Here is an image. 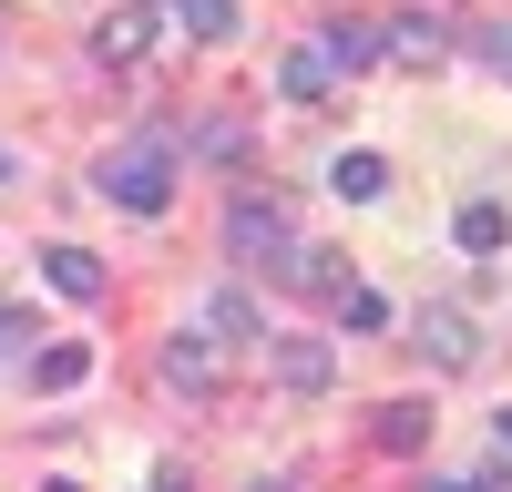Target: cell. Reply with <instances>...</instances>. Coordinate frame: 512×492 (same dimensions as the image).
Here are the masks:
<instances>
[{
	"instance_id": "cell-1",
	"label": "cell",
	"mask_w": 512,
	"mask_h": 492,
	"mask_svg": "<svg viewBox=\"0 0 512 492\" xmlns=\"http://www.w3.org/2000/svg\"><path fill=\"white\" fill-rule=\"evenodd\" d=\"M226 246L246 267H277L287 246H297V216H287V195H236L226 205Z\"/></svg>"
},
{
	"instance_id": "cell-2",
	"label": "cell",
	"mask_w": 512,
	"mask_h": 492,
	"mask_svg": "<svg viewBox=\"0 0 512 492\" xmlns=\"http://www.w3.org/2000/svg\"><path fill=\"white\" fill-rule=\"evenodd\" d=\"M103 195L123 205V216H164V205H175V164H164L154 144H123L103 164Z\"/></svg>"
},
{
	"instance_id": "cell-3",
	"label": "cell",
	"mask_w": 512,
	"mask_h": 492,
	"mask_svg": "<svg viewBox=\"0 0 512 492\" xmlns=\"http://www.w3.org/2000/svg\"><path fill=\"white\" fill-rule=\"evenodd\" d=\"M154 41H164V0H113V11L93 21V62L103 72H134Z\"/></svg>"
},
{
	"instance_id": "cell-4",
	"label": "cell",
	"mask_w": 512,
	"mask_h": 492,
	"mask_svg": "<svg viewBox=\"0 0 512 492\" xmlns=\"http://www.w3.org/2000/svg\"><path fill=\"white\" fill-rule=\"evenodd\" d=\"M267 380H277V390H297V400H318V390L338 380V359H328V339H308V328H297V339H277V349H267Z\"/></svg>"
},
{
	"instance_id": "cell-5",
	"label": "cell",
	"mask_w": 512,
	"mask_h": 492,
	"mask_svg": "<svg viewBox=\"0 0 512 492\" xmlns=\"http://www.w3.org/2000/svg\"><path fill=\"white\" fill-rule=\"evenodd\" d=\"M277 287H308V298H349V257H338V246H308V236H297L287 246V257H277Z\"/></svg>"
},
{
	"instance_id": "cell-6",
	"label": "cell",
	"mask_w": 512,
	"mask_h": 492,
	"mask_svg": "<svg viewBox=\"0 0 512 492\" xmlns=\"http://www.w3.org/2000/svg\"><path fill=\"white\" fill-rule=\"evenodd\" d=\"M164 380H175V390H195V400H205V390L226 380V349L205 339V328H175V339H164Z\"/></svg>"
},
{
	"instance_id": "cell-7",
	"label": "cell",
	"mask_w": 512,
	"mask_h": 492,
	"mask_svg": "<svg viewBox=\"0 0 512 492\" xmlns=\"http://www.w3.org/2000/svg\"><path fill=\"white\" fill-rule=\"evenodd\" d=\"M41 277H52L72 308H103V257L93 246H41Z\"/></svg>"
},
{
	"instance_id": "cell-8",
	"label": "cell",
	"mask_w": 512,
	"mask_h": 492,
	"mask_svg": "<svg viewBox=\"0 0 512 492\" xmlns=\"http://www.w3.org/2000/svg\"><path fill=\"white\" fill-rule=\"evenodd\" d=\"M277 93H287V103H328V93H338V62H328V41H297V52L277 62Z\"/></svg>"
},
{
	"instance_id": "cell-9",
	"label": "cell",
	"mask_w": 512,
	"mask_h": 492,
	"mask_svg": "<svg viewBox=\"0 0 512 492\" xmlns=\"http://www.w3.org/2000/svg\"><path fill=\"white\" fill-rule=\"evenodd\" d=\"M195 328H205V339H216V349H236V339H256V298H246V287H205Z\"/></svg>"
},
{
	"instance_id": "cell-10",
	"label": "cell",
	"mask_w": 512,
	"mask_h": 492,
	"mask_svg": "<svg viewBox=\"0 0 512 492\" xmlns=\"http://www.w3.org/2000/svg\"><path fill=\"white\" fill-rule=\"evenodd\" d=\"M82 380H93V349H82V339L31 349V390H41V400H62V390H82Z\"/></svg>"
},
{
	"instance_id": "cell-11",
	"label": "cell",
	"mask_w": 512,
	"mask_h": 492,
	"mask_svg": "<svg viewBox=\"0 0 512 492\" xmlns=\"http://www.w3.org/2000/svg\"><path fill=\"white\" fill-rule=\"evenodd\" d=\"M502 236H512V216H502L492 195H472V205L451 216V246H461V257H502Z\"/></svg>"
},
{
	"instance_id": "cell-12",
	"label": "cell",
	"mask_w": 512,
	"mask_h": 492,
	"mask_svg": "<svg viewBox=\"0 0 512 492\" xmlns=\"http://www.w3.org/2000/svg\"><path fill=\"white\" fill-rule=\"evenodd\" d=\"M431 421H441L431 400H379L369 431H379V451H420V441H431Z\"/></svg>"
},
{
	"instance_id": "cell-13",
	"label": "cell",
	"mask_w": 512,
	"mask_h": 492,
	"mask_svg": "<svg viewBox=\"0 0 512 492\" xmlns=\"http://www.w3.org/2000/svg\"><path fill=\"white\" fill-rule=\"evenodd\" d=\"M328 185H338V195H349V205H379V195H390V164H379L369 144H349V154H338V164H328Z\"/></svg>"
},
{
	"instance_id": "cell-14",
	"label": "cell",
	"mask_w": 512,
	"mask_h": 492,
	"mask_svg": "<svg viewBox=\"0 0 512 492\" xmlns=\"http://www.w3.org/2000/svg\"><path fill=\"white\" fill-rule=\"evenodd\" d=\"M420 349H431L441 369H472V318H461V308H431V318H420Z\"/></svg>"
},
{
	"instance_id": "cell-15",
	"label": "cell",
	"mask_w": 512,
	"mask_h": 492,
	"mask_svg": "<svg viewBox=\"0 0 512 492\" xmlns=\"http://www.w3.org/2000/svg\"><path fill=\"white\" fill-rule=\"evenodd\" d=\"M379 52H400V62L420 72V62H441V52H451V31H441V21H390V41H379Z\"/></svg>"
},
{
	"instance_id": "cell-16",
	"label": "cell",
	"mask_w": 512,
	"mask_h": 492,
	"mask_svg": "<svg viewBox=\"0 0 512 492\" xmlns=\"http://www.w3.org/2000/svg\"><path fill=\"white\" fill-rule=\"evenodd\" d=\"M318 41H328V62H338V72H359V62H379V31H369V21H328Z\"/></svg>"
},
{
	"instance_id": "cell-17",
	"label": "cell",
	"mask_w": 512,
	"mask_h": 492,
	"mask_svg": "<svg viewBox=\"0 0 512 492\" xmlns=\"http://www.w3.org/2000/svg\"><path fill=\"white\" fill-rule=\"evenodd\" d=\"M338 328H359V339H379V328H390V298H379V287H349V298H338Z\"/></svg>"
},
{
	"instance_id": "cell-18",
	"label": "cell",
	"mask_w": 512,
	"mask_h": 492,
	"mask_svg": "<svg viewBox=\"0 0 512 492\" xmlns=\"http://www.w3.org/2000/svg\"><path fill=\"white\" fill-rule=\"evenodd\" d=\"M175 21H185L195 41H226V31H236V0H175Z\"/></svg>"
},
{
	"instance_id": "cell-19",
	"label": "cell",
	"mask_w": 512,
	"mask_h": 492,
	"mask_svg": "<svg viewBox=\"0 0 512 492\" xmlns=\"http://www.w3.org/2000/svg\"><path fill=\"white\" fill-rule=\"evenodd\" d=\"M472 62H492V72H512V21H482V31H472Z\"/></svg>"
},
{
	"instance_id": "cell-20",
	"label": "cell",
	"mask_w": 512,
	"mask_h": 492,
	"mask_svg": "<svg viewBox=\"0 0 512 492\" xmlns=\"http://www.w3.org/2000/svg\"><path fill=\"white\" fill-rule=\"evenodd\" d=\"M31 328H41L31 308H0V359H21V349H31Z\"/></svg>"
},
{
	"instance_id": "cell-21",
	"label": "cell",
	"mask_w": 512,
	"mask_h": 492,
	"mask_svg": "<svg viewBox=\"0 0 512 492\" xmlns=\"http://www.w3.org/2000/svg\"><path fill=\"white\" fill-rule=\"evenodd\" d=\"M420 492H502V472H441V482H420Z\"/></svg>"
},
{
	"instance_id": "cell-22",
	"label": "cell",
	"mask_w": 512,
	"mask_h": 492,
	"mask_svg": "<svg viewBox=\"0 0 512 492\" xmlns=\"http://www.w3.org/2000/svg\"><path fill=\"white\" fill-rule=\"evenodd\" d=\"M492 451H502V462H512V400L492 410Z\"/></svg>"
},
{
	"instance_id": "cell-23",
	"label": "cell",
	"mask_w": 512,
	"mask_h": 492,
	"mask_svg": "<svg viewBox=\"0 0 512 492\" xmlns=\"http://www.w3.org/2000/svg\"><path fill=\"white\" fill-rule=\"evenodd\" d=\"M246 492H287V482H277V472H267V482H246Z\"/></svg>"
},
{
	"instance_id": "cell-24",
	"label": "cell",
	"mask_w": 512,
	"mask_h": 492,
	"mask_svg": "<svg viewBox=\"0 0 512 492\" xmlns=\"http://www.w3.org/2000/svg\"><path fill=\"white\" fill-rule=\"evenodd\" d=\"M41 492H82V482H41Z\"/></svg>"
},
{
	"instance_id": "cell-25",
	"label": "cell",
	"mask_w": 512,
	"mask_h": 492,
	"mask_svg": "<svg viewBox=\"0 0 512 492\" xmlns=\"http://www.w3.org/2000/svg\"><path fill=\"white\" fill-rule=\"evenodd\" d=\"M0 175H11V154H0Z\"/></svg>"
}]
</instances>
